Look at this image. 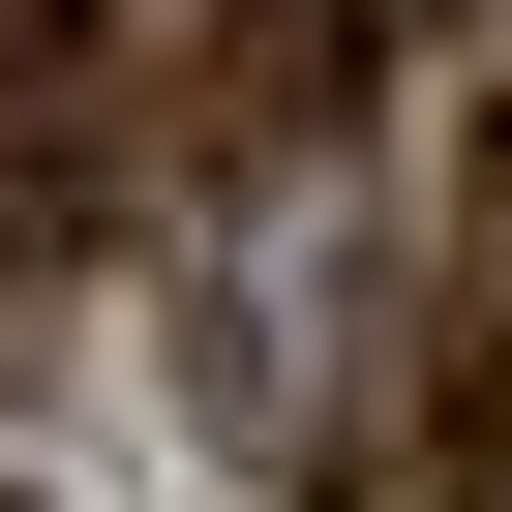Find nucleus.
<instances>
[{"mask_svg": "<svg viewBox=\"0 0 512 512\" xmlns=\"http://www.w3.org/2000/svg\"><path fill=\"white\" fill-rule=\"evenodd\" d=\"M362 61H392V0H211L181 31V211H302L362 151Z\"/></svg>", "mask_w": 512, "mask_h": 512, "instance_id": "obj_1", "label": "nucleus"}, {"mask_svg": "<svg viewBox=\"0 0 512 512\" xmlns=\"http://www.w3.org/2000/svg\"><path fill=\"white\" fill-rule=\"evenodd\" d=\"M392 332H452V362H512V91L422 151V241H392Z\"/></svg>", "mask_w": 512, "mask_h": 512, "instance_id": "obj_2", "label": "nucleus"}, {"mask_svg": "<svg viewBox=\"0 0 512 512\" xmlns=\"http://www.w3.org/2000/svg\"><path fill=\"white\" fill-rule=\"evenodd\" d=\"M0 121H91V0H0Z\"/></svg>", "mask_w": 512, "mask_h": 512, "instance_id": "obj_3", "label": "nucleus"}, {"mask_svg": "<svg viewBox=\"0 0 512 512\" xmlns=\"http://www.w3.org/2000/svg\"><path fill=\"white\" fill-rule=\"evenodd\" d=\"M452 31H482V61H512V0H452Z\"/></svg>", "mask_w": 512, "mask_h": 512, "instance_id": "obj_4", "label": "nucleus"}, {"mask_svg": "<svg viewBox=\"0 0 512 512\" xmlns=\"http://www.w3.org/2000/svg\"><path fill=\"white\" fill-rule=\"evenodd\" d=\"M0 512H31V482H0Z\"/></svg>", "mask_w": 512, "mask_h": 512, "instance_id": "obj_5", "label": "nucleus"}]
</instances>
